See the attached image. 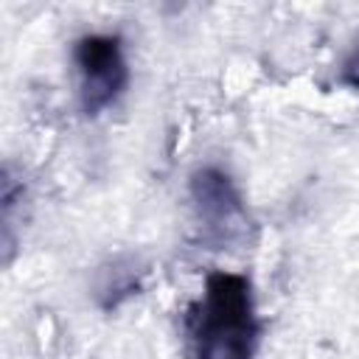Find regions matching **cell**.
Wrapping results in <instances>:
<instances>
[{
  "instance_id": "obj_4",
  "label": "cell",
  "mask_w": 359,
  "mask_h": 359,
  "mask_svg": "<svg viewBox=\"0 0 359 359\" xmlns=\"http://www.w3.org/2000/svg\"><path fill=\"white\" fill-rule=\"evenodd\" d=\"M339 79H342V84H348V87L359 90V42H356V48L351 50V56L345 59Z\"/></svg>"
},
{
  "instance_id": "obj_1",
  "label": "cell",
  "mask_w": 359,
  "mask_h": 359,
  "mask_svg": "<svg viewBox=\"0 0 359 359\" xmlns=\"http://www.w3.org/2000/svg\"><path fill=\"white\" fill-rule=\"evenodd\" d=\"M255 337L247 278L210 275L202 300L188 314V359H250Z\"/></svg>"
},
{
  "instance_id": "obj_2",
  "label": "cell",
  "mask_w": 359,
  "mask_h": 359,
  "mask_svg": "<svg viewBox=\"0 0 359 359\" xmlns=\"http://www.w3.org/2000/svg\"><path fill=\"white\" fill-rule=\"evenodd\" d=\"M76 65L81 76V107L95 115L126 87V62L118 36H84L76 45Z\"/></svg>"
},
{
  "instance_id": "obj_3",
  "label": "cell",
  "mask_w": 359,
  "mask_h": 359,
  "mask_svg": "<svg viewBox=\"0 0 359 359\" xmlns=\"http://www.w3.org/2000/svg\"><path fill=\"white\" fill-rule=\"evenodd\" d=\"M194 196L202 208V213L208 216H219V219H227L230 213L238 210V194L233 191L230 180L213 168H205L194 177Z\"/></svg>"
}]
</instances>
